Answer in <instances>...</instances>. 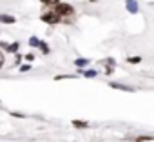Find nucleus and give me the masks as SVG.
<instances>
[{"label":"nucleus","mask_w":154,"mask_h":142,"mask_svg":"<svg viewBox=\"0 0 154 142\" xmlns=\"http://www.w3.org/2000/svg\"><path fill=\"white\" fill-rule=\"evenodd\" d=\"M26 60H29V62L35 60V55H33V53H27V55H26Z\"/></svg>","instance_id":"17"},{"label":"nucleus","mask_w":154,"mask_h":142,"mask_svg":"<svg viewBox=\"0 0 154 142\" xmlns=\"http://www.w3.org/2000/svg\"><path fill=\"white\" fill-rule=\"evenodd\" d=\"M152 140V137H138L136 138V142H150Z\"/></svg>","instance_id":"12"},{"label":"nucleus","mask_w":154,"mask_h":142,"mask_svg":"<svg viewBox=\"0 0 154 142\" xmlns=\"http://www.w3.org/2000/svg\"><path fill=\"white\" fill-rule=\"evenodd\" d=\"M127 9H129L131 13H138V6H136L134 0H127Z\"/></svg>","instance_id":"7"},{"label":"nucleus","mask_w":154,"mask_h":142,"mask_svg":"<svg viewBox=\"0 0 154 142\" xmlns=\"http://www.w3.org/2000/svg\"><path fill=\"white\" fill-rule=\"evenodd\" d=\"M72 126L80 129V127H87V126H89V122H85V120H72Z\"/></svg>","instance_id":"9"},{"label":"nucleus","mask_w":154,"mask_h":142,"mask_svg":"<svg viewBox=\"0 0 154 142\" xmlns=\"http://www.w3.org/2000/svg\"><path fill=\"white\" fill-rule=\"evenodd\" d=\"M40 2H42L44 6H49V8H53V4L56 2V0H40Z\"/></svg>","instance_id":"13"},{"label":"nucleus","mask_w":154,"mask_h":142,"mask_svg":"<svg viewBox=\"0 0 154 142\" xmlns=\"http://www.w3.org/2000/svg\"><path fill=\"white\" fill-rule=\"evenodd\" d=\"M89 2H96V0H89Z\"/></svg>","instance_id":"19"},{"label":"nucleus","mask_w":154,"mask_h":142,"mask_svg":"<svg viewBox=\"0 0 154 142\" xmlns=\"http://www.w3.org/2000/svg\"><path fill=\"white\" fill-rule=\"evenodd\" d=\"M62 79H76V77H72V75H58V77H54V80H62Z\"/></svg>","instance_id":"14"},{"label":"nucleus","mask_w":154,"mask_h":142,"mask_svg":"<svg viewBox=\"0 0 154 142\" xmlns=\"http://www.w3.org/2000/svg\"><path fill=\"white\" fill-rule=\"evenodd\" d=\"M31 69V66L29 64H26V66H20V71H29Z\"/></svg>","instance_id":"18"},{"label":"nucleus","mask_w":154,"mask_h":142,"mask_svg":"<svg viewBox=\"0 0 154 142\" xmlns=\"http://www.w3.org/2000/svg\"><path fill=\"white\" fill-rule=\"evenodd\" d=\"M51 11H53L54 15H58V17H60L62 20H63V18H67V17H74V8H72L71 4L60 2V0H56V2L53 4Z\"/></svg>","instance_id":"1"},{"label":"nucleus","mask_w":154,"mask_h":142,"mask_svg":"<svg viewBox=\"0 0 154 142\" xmlns=\"http://www.w3.org/2000/svg\"><path fill=\"white\" fill-rule=\"evenodd\" d=\"M40 20L44 22V24H51V26H56V24H62L63 20L58 17V15H54L53 11H47V13H44L42 17H40Z\"/></svg>","instance_id":"2"},{"label":"nucleus","mask_w":154,"mask_h":142,"mask_svg":"<svg viewBox=\"0 0 154 142\" xmlns=\"http://www.w3.org/2000/svg\"><path fill=\"white\" fill-rule=\"evenodd\" d=\"M127 62H129V64H140V62H141V56H129Z\"/></svg>","instance_id":"10"},{"label":"nucleus","mask_w":154,"mask_h":142,"mask_svg":"<svg viewBox=\"0 0 154 142\" xmlns=\"http://www.w3.org/2000/svg\"><path fill=\"white\" fill-rule=\"evenodd\" d=\"M74 66L82 69V67H85V66H89V60H87V58H76V60H74Z\"/></svg>","instance_id":"5"},{"label":"nucleus","mask_w":154,"mask_h":142,"mask_svg":"<svg viewBox=\"0 0 154 142\" xmlns=\"http://www.w3.org/2000/svg\"><path fill=\"white\" fill-rule=\"evenodd\" d=\"M111 88H114V89H122V91H134L132 88L123 86V84H116V82H112V84H111Z\"/></svg>","instance_id":"6"},{"label":"nucleus","mask_w":154,"mask_h":142,"mask_svg":"<svg viewBox=\"0 0 154 142\" xmlns=\"http://www.w3.org/2000/svg\"><path fill=\"white\" fill-rule=\"evenodd\" d=\"M0 47H2L4 51H8V53H18V47H20V44H18V42H13V44L0 42Z\"/></svg>","instance_id":"3"},{"label":"nucleus","mask_w":154,"mask_h":142,"mask_svg":"<svg viewBox=\"0 0 154 142\" xmlns=\"http://www.w3.org/2000/svg\"><path fill=\"white\" fill-rule=\"evenodd\" d=\"M84 75H85L87 79H94L98 73H96V71H84Z\"/></svg>","instance_id":"11"},{"label":"nucleus","mask_w":154,"mask_h":142,"mask_svg":"<svg viewBox=\"0 0 154 142\" xmlns=\"http://www.w3.org/2000/svg\"><path fill=\"white\" fill-rule=\"evenodd\" d=\"M4 64H6V56H4V53L0 51V69L4 67Z\"/></svg>","instance_id":"15"},{"label":"nucleus","mask_w":154,"mask_h":142,"mask_svg":"<svg viewBox=\"0 0 154 142\" xmlns=\"http://www.w3.org/2000/svg\"><path fill=\"white\" fill-rule=\"evenodd\" d=\"M38 47H40V51H42L44 55H49V51H51L49 46H47L45 42H42V40H38Z\"/></svg>","instance_id":"8"},{"label":"nucleus","mask_w":154,"mask_h":142,"mask_svg":"<svg viewBox=\"0 0 154 142\" xmlns=\"http://www.w3.org/2000/svg\"><path fill=\"white\" fill-rule=\"evenodd\" d=\"M0 22H2V24H15V22H17V18H15V17H11V15H4V13H0Z\"/></svg>","instance_id":"4"},{"label":"nucleus","mask_w":154,"mask_h":142,"mask_svg":"<svg viewBox=\"0 0 154 142\" xmlns=\"http://www.w3.org/2000/svg\"><path fill=\"white\" fill-rule=\"evenodd\" d=\"M29 44H31V46H38V38H36V37H31V38H29Z\"/></svg>","instance_id":"16"}]
</instances>
